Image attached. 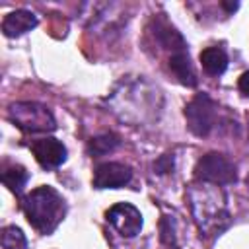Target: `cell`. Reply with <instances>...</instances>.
Returning <instances> with one entry per match:
<instances>
[{"label":"cell","mask_w":249,"mask_h":249,"mask_svg":"<svg viewBox=\"0 0 249 249\" xmlns=\"http://www.w3.org/2000/svg\"><path fill=\"white\" fill-rule=\"evenodd\" d=\"M8 119L23 132H53L56 128L51 109L37 101H16L8 107Z\"/></svg>","instance_id":"3"},{"label":"cell","mask_w":249,"mask_h":249,"mask_svg":"<svg viewBox=\"0 0 249 249\" xmlns=\"http://www.w3.org/2000/svg\"><path fill=\"white\" fill-rule=\"evenodd\" d=\"M169 64V70L173 72V76L187 88H195L198 84V78H196V72H195V66L191 62V56L187 51H179V53H173L167 60Z\"/></svg>","instance_id":"10"},{"label":"cell","mask_w":249,"mask_h":249,"mask_svg":"<svg viewBox=\"0 0 249 249\" xmlns=\"http://www.w3.org/2000/svg\"><path fill=\"white\" fill-rule=\"evenodd\" d=\"M247 130H249V121H247Z\"/></svg>","instance_id":"21"},{"label":"cell","mask_w":249,"mask_h":249,"mask_svg":"<svg viewBox=\"0 0 249 249\" xmlns=\"http://www.w3.org/2000/svg\"><path fill=\"white\" fill-rule=\"evenodd\" d=\"M218 105L208 93H196L185 105L187 126L195 136H208L216 126Z\"/></svg>","instance_id":"5"},{"label":"cell","mask_w":249,"mask_h":249,"mask_svg":"<svg viewBox=\"0 0 249 249\" xmlns=\"http://www.w3.org/2000/svg\"><path fill=\"white\" fill-rule=\"evenodd\" d=\"M200 64L206 74L222 76L228 68V54L222 47H208L200 53Z\"/></svg>","instance_id":"12"},{"label":"cell","mask_w":249,"mask_h":249,"mask_svg":"<svg viewBox=\"0 0 249 249\" xmlns=\"http://www.w3.org/2000/svg\"><path fill=\"white\" fill-rule=\"evenodd\" d=\"M195 177L196 181L210 183V185H230L237 181V171L233 161L228 156L220 152H208L196 161Z\"/></svg>","instance_id":"4"},{"label":"cell","mask_w":249,"mask_h":249,"mask_svg":"<svg viewBox=\"0 0 249 249\" xmlns=\"http://www.w3.org/2000/svg\"><path fill=\"white\" fill-rule=\"evenodd\" d=\"M37 23H39V19L33 12L16 10V12H10L2 19V31L6 37H19V35L31 31L33 27H37Z\"/></svg>","instance_id":"9"},{"label":"cell","mask_w":249,"mask_h":249,"mask_svg":"<svg viewBox=\"0 0 249 249\" xmlns=\"http://www.w3.org/2000/svg\"><path fill=\"white\" fill-rule=\"evenodd\" d=\"M237 88H239V91H241L245 97H249V70L243 72V74L239 76V80H237Z\"/></svg>","instance_id":"18"},{"label":"cell","mask_w":249,"mask_h":249,"mask_svg":"<svg viewBox=\"0 0 249 249\" xmlns=\"http://www.w3.org/2000/svg\"><path fill=\"white\" fill-rule=\"evenodd\" d=\"M23 214L27 222L39 231V233H53L58 224L64 220L66 214V202L60 196V193L49 185H41L27 193L21 200Z\"/></svg>","instance_id":"2"},{"label":"cell","mask_w":249,"mask_h":249,"mask_svg":"<svg viewBox=\"0 0 249 249\" xmlns=\"http://www.w3.org/2000/svg\"><path fill=\"white\" fill-rule=\"evenodd\" d=\"M132 179V169L119 161H105L93 169L95 189H121Z\"/></svg>","instance_id":"7"},{"label":"cell","mask_w":249,"mask_h":249,"mask_svg":"<svg viewBox=\"0 0 249 249\" xmlns=\"http://www.w3.org/2000/svg\"><path fill=\"white\" fill-rule=\"evenodd\" d=\"M121 144V136L115 134V132H103V134H97L93 138H89L88 142V154L91 158H99V156H105L109 152H113L115 148H119Z\"/></svg>","instance_id":"13"},{"label":"cell","mask_w":249,"mask_h":249,"mask_svg":"<svg viewBox=\"0 0 249 249\" xmlns=\"http://www.w3.org/2000/svg\"><path fill=\"white\" fill-rule=\"evenodd\" d=\"M245 183H247V187H249V175H247V177H245Z\"/></svg>","instance_id":"20"},{"label":"cell","mask_w":249,"mask_h":249,"mask_svg":"<svg viewBox=\"0 0 249 249\" xmlns=\"http://www.w3.org/2000/svg\"><path fill=\"white\" fill-rule=\"evenodd\" d=\"M154 23H156V27H154V37H156V41H158L163 49L171 51V54H173V53H179V51H187L185 39L181 37V33H179L173 25H169L165 19H156Z\"/></svg>","instance_id":"11"},{"label":"cell","mask_w":249,"mask_h":249,"mask_svg":"<svg viewBox=\"0 0 249 249\" xmlns=\"http://www.w3.org/2000/svg\"><path fill=\"white\" fill-rule=\"evenodd\" d=\"M187 198L193 218L202 233L218 235L222 230L230 226L231 216L226 204V195L216 185L198 181V185H191Z\"/></svg>","instance_id":"1"},{"label":"cell","mask_w":249,"mask_h":249,"mask_svg":"<svg viewBox=\"0 0 249 249\" xmlns=\"http://www.w3.org/2000/svg\"><path fill=\"white\" fill-rule=\"evenodd\" d=\"M173 169V154H163L154 161V171L156 173H169Z\"/></svg>","instance_id":"17"},{"label":"cell","mask_w":249,"mask_h":249,"mask_svg":"<svg viewBox=\"0 0 249 249\" xmlns=\"http://www.w3.org/2000/svg\"><path fill=\"white\" fill-rule=\"evenodd\" d=\"M220 4H222V8H226L228 12H235V10H237V6H239L237 2H220Z\"/></svg>","instance_id":"19"},{"label":"cell","mask_w":249,"mask_h":249,"mask_svg":"<svg viewBox=\"0 0 249 249\" xmlns=\"http://www.w3.org/2000/svg\"><path fill=\"white\" fill-rule=\"evenodd\" d=\"M107 222L123 235V237H136L142 230V214L130 202H117L105 212Z\"/></svg>","instance_id":"6"},{"label":"cell","mask_w":249,"mask_h":249,"mask_svg":"<svg viewBox=\"0 0 249 249\" xmlns=\"http://www.w3.org/2000/svg\"><path fill=\"white\" fill-rule=\"evenodd\" d=\"M160 231H161V241L167 243V245H177V239H175V230L171 226V216H161V222H160Z\"/></svg>","instance_id":"16"},{"label":"cell","mask_w":249,"mask_h":249,"mask_svg":"<svg viewBox=\"0 0 249 249\" xmlns=\"http://www.w3.org/2000/svg\"><path fill=\"white\" fill-rule=\"evenodd\" d=\"M2 247L4 249H27V239L19 228L6 226L2 230Z\"/></svg>","instance_id":"15"},{"label":"cell","mask_w":249,"mask_h":249,"mask_svg":"<svg viewBox=\"0 0 249 249\" xmlns=\"http://www.w3.org/2000/svg\"><path fill=\"white\" fill-rule=\"evenodd\" d=\"M27 179H29V173H27V169H25L23 165H19V163H6L4 169H2V181H4V185H6L10 191H14V193H19V191L25 187Z\"/></svg>","instance_id":"14"},{"label":"cell","mask_w":249,"mask_h":249,"mask_svg":"<svg viewBox=\"0 0 249 249\" xmlns=\"http://www.w3.org/2000/svg\"><path fill=\"white\" fill-rule=\"evenodd\" d=\"M31 152L37 160V163L45 169H54L58 165H62L66 161V146L53 136L47 138H39L35 142H31Z\"/></svg>","instance_id":"8"}]
</instances>
